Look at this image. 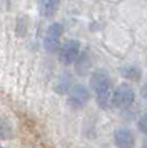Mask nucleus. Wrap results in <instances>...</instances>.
<instances>
[{
  "instance_id": "f257e3e1",
  "label": "nucleus",
  "mask_w": 147,
  "mask_h": 148,
  "mask_svg": "<svg viewBox=\"0 0 147 148\" xmlns=\"http://www.w3.org/2000/svg\"><path fill=\"white\" fill-rule=\"evenodd\" d=\"M90 86L95 95L98 106L102 110H107L111 106L112 97V80L110 73L104 68H97L92 73L90 77Z\"/></svg>"
},
{
  "instance_id": "f03ea898",
  "label": "nucleus",
  "mask_w": 147,
  "mask_h": 148,
  "mask_svg": "<svg viewBox=\"0 0 147 148\" xmlns=\"http://www.w3.org/2000/svg\"><path fill=\"white\" fill-rule=\"evenodd\" d=\"M135 101V92L134 88L128 82L117 85L116 89L112 90L111 97V104L115 108L119 110H128L129 107L133 106Z\"/></svg>"
},
{
  "instance_id": "7ed1b4c3",
  "label": "nucleus",
  "mask_w": 147,
  "mask_h": 148,
  "mask_svg": "<svg viewBox=\"0 0 147 148\" xmlns=\"http://www.w3.org/2000/svg\"><path fill=\"white\" fill-rule=\"evenodd\" d=\"M63 32V26L59 22H54L49 27L47 28V32L44 35V49L48 53H54L59 48V41H61V36Z\"/></svg>"
},
{
  "instance_id": "20e7f679",
  "label": "nucleus",
  "mask_w": 147,
  "mask_h": 148,
  "mask_svg": "<svg viewBox=\"0 0 147 148\" xmlns=\"http://www.w3.org/2000/svg\"><path fill=\"white\" fill-rule=\"evenodd\" d=\"M80 53V42L76 40H69L58 48V58L62 64H72L78 59Z\"/></svg>"
},
{
  "instance_id": "39448f33",
  "label": "nucleus",
  "mask_w": 147,
  "mask_h": 148,
  "mask_svg": "<svg viewBox=\"0 0 147 148\" xmlns=\"http://www.w3.org/2000/svg\"><path fill=\"white\" fill-rule=\"evenodd\" d=\"M90 99V93L88 88L81 84H76L69 92V104L72 108H83L88 104Z\"/></svg>"
},
{
  "instance_id": "423d86ee",
  "label": "nucleus",
  "mask_w": 147,
  "mask_h": 148,
  "mask_svg": "<svg viewBox=\"0 0 147 148\" xmlns=\"http://www.w3.org/2000/svg\"><path fill=\"white\" fill-rule=\"evenodd\" d=\"M114 142L116 148H134L135 138L129 127H119L114 133Z\"/></svg>"
},
{
  "instance_id": "0eeeda50",
  "label": "nucleus",
  "mask_w": 147,
  "mask_h": 148,
  "mask_svg": "<svg viewBox=\"0 0 147 148\" xmlns=\"http://www.w3.org/2000/svg\"><path fill=\"white\" fill-rule=\"evenodd\" d=\"M61 0H40L39 3V10H40L41 17H52L53 14L57 12Z\"/></svg>"
},
{
  "instance_id": "6e6552de",
  "label": "nucleus",
  "mask_w": 147,
  "mask_h": 148,
  "mask_svg": "<svg viewBox=\"0 0 147 148\" xmlns=\"http://www.w3.org/2000/svg\"><path fill=\"white\" fill-rule=\"evenodd\" d=\"M72 86V76L70 73H62L54 84V92L58 94H67Z\"/></svg>"
},
{
  "instance_id": "1a4fd4ad",
  "label": "nucleus",
  "mask_w": 147,
  "mask_h": 148,
  "mask_svg": "<svg viewBox=\"0 0 147 148\" xmlns=\"http://www.w3.org/2000/svg\"><path fill=\"white\" fill-rule=\"evenodd\" d=\"M120 73L124 79L132 81H138L141 79V68L135 64H126L120 68Z\"/></svg>"
},
{
  "instance_id": "9d476101",
  "label": "nucleus",
  "mask_w": 147,
  "mask_h": 148,
  "mask_svg": "<svg viewBox=\"0 0 147 148\" xmlns=\"http://www.w3.org/2000/svg\"><path fill=\"white\" fill-rule=\"evenodd\" d=\"M75 62H76V72L81 76H84L88 72V70L90 68V64H92V62H90V59L88 58L87 54H83V56L78 57V59H76Z\"/></svg>"
},
{
  "instance_id": "9b49d317",
  "label": "nucleus",
  "mask_w": 147,
  "mask_h": 148,
  "mask_svg": "<svg viewBox=\"0 0 147 148\" xmlns=\"http://www.w3.org/2000/svg\"><path fill=\"white\" fill-rule=\"evenodd\" d=\"M12 135H13V130H12V127H10L9 122H8L7 120L0 119V140H3V139H8Z\"/></svg>"
},
{
  "instance_id": "f8f14e48",
  "label": "nucleus",
  "mask_w": 147,
  "mask_h": 148,
  "mask_svg": "<svg viewBox=\"0 0 147 148\" xmlns=\"http://www.w3.org/2000/svg\"><path fill=\"white\" fill-rule=\"evenodd\" d=\"M138 129H139V132L142 133V134H146V133H147L146 116H145V115H142V116H141V119L138 120Z\"/></svg>"
},
{
  "instance_id": "ddd939ff",
  "label": "nucleus",
  "mask_w": 147,
  "mask_h": 148,
  "mask_svg": "<svg viewBox=\"0 0 147 148\" xmlns=\"http://www.w3.org/2000/svg\"><path fill=\"white\" fill-rule=\"evenodd\" d=\"M0 148H3V147H0Z\"/></svg>"
}]
</instances>
